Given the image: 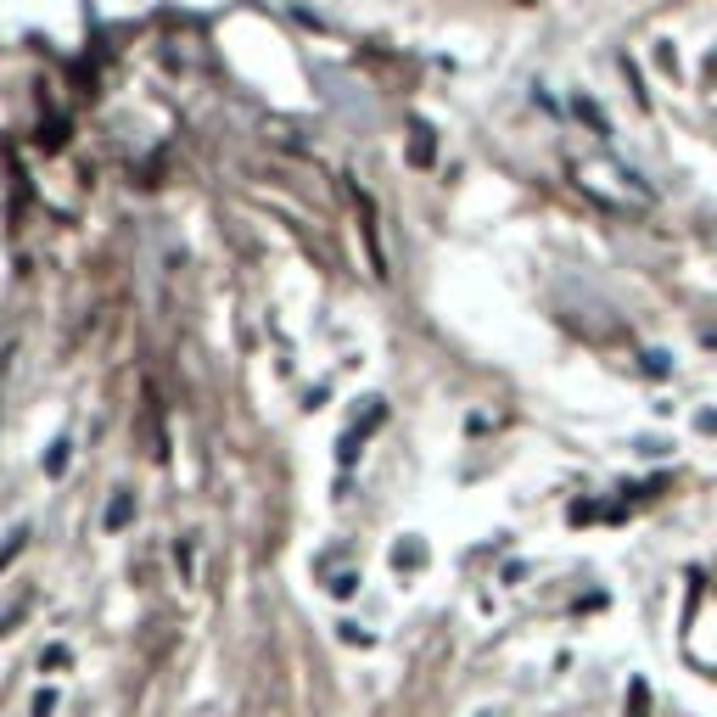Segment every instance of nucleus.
Instances as JSON below:
<instances>
[{
	"label": "nucleus",
	"mask_w": 717,
	"mask_h": 717,
	"mask_svg": "<svg viewBox=\"0 0 717 717\" xmlns=\"http://www.w3.org/2000/svg\"><path fill=\"white\" fill-rule=\"evenodd\" d=\"M432 152H437L432 129H426V124H409V169H426V163H432Z\"/></svg>",
	"instance_id": "obj_1"
},
{
	"label": "nucleus",
	"mask_w": 717,
	"mask_h": 717,
	"mask_svg": "<svg viewBox=\"0 0 717 717\" xmlns=\"http://www.w3.org/2000/svg\"><path fill=\"white\" fill-rule=\"evenodd\" d=\"M62 465H68V437H57L51 454H45V471H51V477H62Z\"/></svg>",
	"instance_id": "obj_2"
},
{
	"label": "nucleus",
	"mask_w": 717,
	"mask_h": 717,
	"mask_svg": "<svg viewBox=\"0 0 717 717\" xmlns=\"http://www.w3.org/2000/svg\"><path fill=\"white\" fill-rule=\"evenodd\" d=\"M628 717H645V684L628 689Z\"/></svg>",
	"instance_id": "obj_3"
},
{
	"label": "nucleus",
	"mask_w": 717,
	"mask_h": 717,
	"mask_svg": "<svg viewBox=\"0 0 717 717\" xmlns=\"http://www.w3.org/2000/svg\"><path fill=\"white\" fill-rule=\"evenodd\" d=\"M129 510H135V505H129V499H118V505L107 510V527H124V521H129Z\"/></svg>",
	"instance_id": "obj_4"
},
{
	"label": "nucleus",
	"mask_w": 717,
	"mask_h": 717,
	"mask_svg": "<svg viewBox=\"0 0 717 717\" xmlns=\"http://www.w3.org/2000/svg\"><path fill=\"white\" fill-rule=\"evenodd\" d=\"M51 706H57V695H51V689H40V695H34V717H51Z\"/></svg>",
	"instance_id": "obj_5"
},
{
	"label": "nucleus",
	"mask_w": 717,
	"mask_h": 717,
	"mask_svg": "<svg viewBox=\"0 0 717 717\" xmlns=\"http://www.w3.org/2000/svg\"><path fill=\"white\" fill-rule=\"evenodd\" d=\"M516 6H538V0H516Z\"/></svg>",
	"instance_id": "obj_6"
}]
</instances>
